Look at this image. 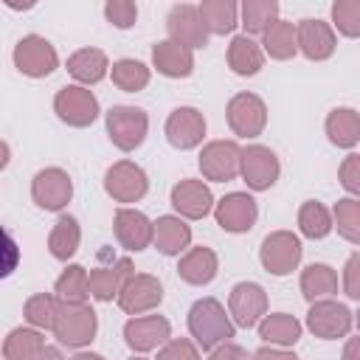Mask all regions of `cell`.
I'll return each instance as SVG.
<instances>
[{
  "label": "cell",
  "mask_w": 360,
  "mask_h": 360,
  "mask_svg": "<svg viewBox=\"0 0 360 360\" xmlns=\"http://www.w3.org/2000/svg\"><path fill=\"white\" fill-rule=\"evenodd\" d=\"M169 338H172V323L163 315H135L124 323V340L138 354L160 349Z\"/></svg>",
  "instance_id": "15"
},
{
  "label": "cell",
  "mask_w": 360,
  "mask_h": 360,
  "mask_svg": "<svg viewBox=\"0 0 360 360\" xmlns=\"http://www.w3.org/2000/svg\"><path fill=\"white\" fill-rule=\"evenodd\" d=\"M104 188L107 194L115 200V202H138L146 188H149V180H146V172L132 163V160H118L107 169L104 174Z\"/></svg>",
  "instance_id": "14"
},
{
  "label": "cell",
  "mask_w": 360,
  "mask_h": 360,
  "mask_svg": "<svg viewBox=\"0 0 360 360\" xmlns=\"http://www.w3.org/2000/svg\"><path fill=\"white\" fill-rule=\"evenodd\" d=\"M166 28H169V39L194 51V48H205L208 42V31L200 20V11L197 6L191 3H180V6H172L169 17H166Z\"/></svg>",
  "instance_id": "17"
},
{
  "label": "cell",
  "mask_w": 360,
  "mask_h": 360,
  "mask_svg": "<svg viewBox=\"0 0 360 360\" xmlns=\"http://www.w3.org/2000/svg\"><path fill=\"white\" fill-rule=\"evenodd\" d=\"M298 228L307 239H323L329 236L332 231V214L323 202L318 200H307L301 208H298Z\"/></svg>",
  "instance_id": "35"
},
{
  "label": "cell",
  "mask_w": 360,
  "mask_h": 360,
  "mask_svg": "<svg viewBox=\"0 0 360 360\" xmlns=\"http://www.w3.org/2000/svg\"><path fill=\"white\" fill-rule=\"evenodd\" d=\"M96 329H98V318L87 301H59L51 332L62 346L82 349L96 338Z\"/></svg>",
  "instance_id": "2"
},
{
  "label": "cell",
  "mask_w": 360,
  "mask_h": 360,
  "mask_svg": "<svg viewBox=\"0 0 360 360\" xmlns=\"http://www.w3.org/2000/svg\"><path fill=\"white\" fill-rule=\"evenodd\" d=\"M332 214V228L338 225V233L357 245L360 242V202L354 197H346V200H338V205L329 211Z\"/></svg>",
  "instance_id": "38"
},
{
  "label": "cell",
  "mask_w": 360,
  "mask_h": 360,
  "mask_svg": "<svg viewBox=\"0 0 360 360\" xmlns=\"http://www.w3.org/2000/svg\"><path fill=\"white\" fill-rule=\"evenodd\" d=\"M53 292L59 301H87L90 290H87V270L82 264H68L65 273L56 278Z\"/></svg>",
  "instance_id": "39"
},
{
  "label": "cell",
  "mask_w": 360,
  "mask_h": 360,
  "mask_svg": "<svg viewBox=\"0 0 360 360\" xmlns=\"http://www.w3.org/2000/svg\"><path fill=\"white\" fill-rule=\"evenodd\" d=\"M239 174L242 180L248 183V188L253 191H264L270 188L278 174H281V166H278V158L270 146H262V143H250L242 149V158H239Z\"/></svg>",
  "instance_id": "8"
},
{
  "label": "cell",
  "mask_w": 360,
  "mask_h": 360,
  "mask_svg": "<svg viewBox=\"0 0 360 360\" xmlns=\"http://www.w3.org/2000/svg\"><path fill=\"white\" fill-rule=\"evenodd\" d=\"M262 65H264V53H262L259 42H253L245 34L231 39V45H228V68L236 76H256L262 70Z\"/></svg>",
  "instance_id": "31"
},
{
  "label": "cell",
  "mask_w": 360,
  "mask_h": 360,
  "mask_svg": "<svg viewBox=\"0 0 360 360\" xmlns=\"http://www.w3.org/2000/svg\"><path fill=\"white\" fill-rule=\"evenodd\" d=\"M132 360H146V357H132Z\"/></svg>",
  "instance_id": "52"
},
{
  "label": "cell",
  "mask_w": 360,
  "mask_h": 360,
  "mask_svg": "<svg viewBox=\"0 0 360 360\" xmlns=\"http://www.w3.org/2000/svg\"><path fill=\"white\" fill-rule=\"evenodd\" d=\"M118 307L127 312V315H143V312H149V309H155L160 301H163V287H160V281L155 278V276H149V273H132L124 284H121V290H118Z\"/></svg>",
  "instance_id": "12"
},
{
  "label": "cell",
  "mask_w": 360,
  "mask_h": 360,
  "mask_svg": "<svg viewBox=\"0 0 360 360\" xmlns=\"http://www.w3.org/2000/svg\"><path fill=\"white\" fill-rule=\"evenodd\" d=\"M152 245L163 256H180L191 245V228L174 214L158 217V222H152Z\"/></svg>",
  "instance_id": "23"
},
{
  "label": "cell",
  "mask_w": 360,
  "mask_h": 360,
  "mask_svg": "<svg viewBox=\"0 0 360 360\" xmlns=\"http://www.w3.org/2000/svg\"><path fill=\"white\" fill-rule=\"evenodd\" d=\"M197 11H200V20L208 34L225 37L239 25V6L231 0H202L197 6Z\"/></svg>",
  "instance_id": "28"
},
{
  "label": "cell",
  "mask_w": 360,
  "mask_h": 360,
  "mask_svg": "<svg viewBox=\"0 0 360 360\" xmlns=\"http://www.w3.org/2000/svg\"><path fill=\"white\" fill-rule=\"evenodd\" d=\"M110 62L104 56V51L98 48H79L76 53L68 56V73L84 87V84H96L107 76Z\"/></svg>",
  "instance_id": "27"
},
{
  "label": "cell",
  "mask_w": 360,
  "mask_h": 360,
  "mask_svg": "<svg viewBox=\"0 0 360 360\" xmlns=\"http://www.w3.org/2000/svg\"><path fill=\"white\" fill-rule=\"evenodd\" d=\"M8 160H11V149H8L6 141H0V172L8 166Z\"/></svg>",
  "instance_id": "50"
},
{
  "label": "cell",
  "mask_w": 360,
  "mask_h": 360,
  "mask_svg": "<svg viewBox=\"0 0 360 360\" xmlns=\"http://www.w3.org/2000/svg\"><path fill=\"white\" fill-rule=\"evenodd\" d=\"M79 242H82V228L76 222V217L70 214H62L53 228H51V236H48V250L53 259L59 262H68L76 250H79Z\"/></svg>",
  "instance_id": "32"
},
{
  "label": "cell",
  "mask_w": 360,
  "mask_h": 360,
  "mask_svg": "<svg viewBox=\"0 0 360 360\" xmlns=\"http://www.w3.org/2000/svg\"><path fill=\"white\" fill-rule=\"evenodd\" d=\"M250 360H298V357L287 349H278V346H262Z\"/></svg>",
  "instance_id": "48"
},
{
  "label": "cell",
  "mask_w": 360,
  "mask_h": 360,
  "mask_svg": "<svg viewBox=\"0 0 360 360\" xmlns=\"http://www.w3.org/2000/svg\"><path fill=\"white\" fill-rule=\"evenodd\" d=\"M132 262L124 256V259H112V264H98L87 273V290L96 301H112L121 290V284L132 276Z\"/></svg>",
  "instance_id": "22"
},
{
  "label": "cell",
  "mask_w": 360,
  "mask_h": 360,
  "mask_svg": "<svg viewBox=\"0 0 360 360\" xmlns=\"http://www.w3.org/2000/svg\"><path fill=\"white\" fill-rule=\"evenodd\" d=\"M205 138V118L194 107H177L166 118V141L174 149H194Z\"/></svg>",
  "instance_id": "19"
},
{
  "label": "cell",
  "mask_w": 360,
  "mask_h": 360,
  "mask_svg": "<svg viewBox=\"0 0 360 360\" xmlns=\"http://www.w3.org/2000/svg\"><path fill=\"white\" fill-rule=\"evenodd\" d=\"M219 270V259L211 248H191L183 253V259L177 262V276L186 281V284H194V287H202L208 281H214Z\"/></svg>",
  "instance_id": "25"
},
{
  "label": "cell",
  "mask_w": 360,
  "mask_h": 360,
  "mask_svg": "<svg viewBox=\"0 0 360 360\" xmlns=\"http://www.w3.org/2000/svg\"><path fill=\"white\" fill-rule=\"evenodd\" d=\"M20 267V245L14 236L0 225V278H8Z\"/></svg>",
  "instance_id": "44"
},
{
  "label": "cell",
  "mask_w": 360,
  "mask_h": 360,
  "mask_svg": "<svg viewBox=\"0 0 360 360\" xmlns=\"http://www.w3.org/2000/svg\"><path fill=\"white\" fill-rule=\"evenodd\" d=\"M352 309L335 298H321L309 304L307 312V329L321 340H338L352 332Z\"/></svg>",
  "instance_id": "4"
},
{
  "label": "cell",
  "mask_w": 360,
  "mask_h": 360,
  "mask_svg": "<svg viewBox=\"0 0 360 360\" xmlns=\"http://www.w3.org/2000/svg\"><path fill=\"white\" fill-rule=\"evenodd\" d=\"M14 68L22 73V76H31V79H42V76H51L56 68H59V56L53 51V45L39 37V34H28L22 37L17 45H14Z\"/></svg>",
  "instance_id": "5"
},
{
  "label": "cell",
  "mask_w": 360,
  "mask_h": 360,
  "mask_svg": "<svg viewBox=\"0 0 360 360\" xmlns=\"http://www.w3.org/2000/svg\"><path fill=\"white\" fill-rule=\"evenodd\" d=\"M332 22L343 37L360 34V0H338L332 6Z\"/></svg>",
  "instance_id": "41"
},
{
  "label": "cell",
  "mask_w": 360,
  "mask_h": 360,
  "mask_svg": "<svg viewBox=\"0 0 360 360\" xmlns=\"http://www.w3.org/2000/svg\"><path fill=\"white\" fill-rule=\"evenodd\" d=\"M259 259L270 276H287L301 262V239L290 231H273L264 236L259 248Z\"/></svg>",
  "instance_id": "6"
},
{
  "label": "cell",
  "mask_w": 360,
  "mask_h": 360,
  "mask_svg": "<svg viewBox=\"0 0 360 360\" xmlns=\"http://www.w3.org/2000/svg\"><path fill=\"white\" fill-rule=\"evenodd\" d=\"M256 326H259V338L270 346H278V349L295 346L301 340V332H304L301 321L295 315H287V312H270Z\"/></svg>",
  "instance_id": "26"
},
{
  "label": "cell",
  "mask_w": 360,
  "mask_h": 360,
  "mask_svg": "<svg viewBox=\"0 0 360 360\" xmlns=\"http://www.w3.org/2000/svg\"><path fill=\"white\" fill-rule=\"evenodd\" d=\"M31 197L42 211H62L73 197V180L65 169L48 166L34 174L31 180Z\"/></svg>",
  "instance_id": "10"
},
{
  "label": "cell",
  "mask_w": 360,
  "mask_h": 360,
  "mask_svg": "<svg viewBox=\"0 0 360 360\" xmlns=\"http://www.w3.org/2000/svg\"><path fill=\"white\" fill-rule=\"evenodd\" d=\"M115 239L121 242L124 250H146L152 245V222L143 211L135 208H118L115 211Z\"/></svg>",
  "instance_id": "21"
},
{
  "label": "cell",
  "mask_w": 360,
  "mask_h": 360,
  "mask_svg": "<svg viewBox=\"0 0 360 360\" xmlns=\"http://www.w3.org/2000/svg\"><path fill=\"white\" fill-rule=\"evenodd\" d=\"M208 360H250V354H248V349H242L239 343L225 340V343H219V346L211 349Z\"/></svg>",
  "instance_id": "47"
},
{
  "label": "cell",
  "mask_w": 360,
  "mask_h": 360,
  "mask_svg": "<svg viewBox=\"0 0 360 360\" xmlns=\"http://www.w3.org/2000/svg\"><path fill=\"white\" fill-rule=\"evenodd\" d=\"M262 53H270V59H290L298 53L295 48V22L290 20H273L262 31Z\"/></svg>",
  "instance_id": "33"
},
{
  "label": "cell",
  "mask_w": 360,
  "mask_h": 360,
  "mask_svg": "<svg viewBox=\"0 0 360 360\" xmlns=\"http://www.w3.org/2000/svg\"><path fill=\"white\" fill-rule=\"evenodd\" d=\"M228 127L239 138H256L267 127V107L256 93H236L228 101Z\"/></svg>",
  "instance_id": "11"
},
{
  "label": "cell",
  "mask_w": 360,
  "mask_h": 360,
  "mask_svg": "<svg viewBox=\"0 0 360 360\" xmlns=\"http://www.w3.org/2000/svg\"><path fill=\"white\" fill-rule=\"evenodd\" d=\"M70 360H104L101 354H93V352H79V354H73Z\"/></svg>",
  "instance_id": "51"
},
{
  "label": "cell",
  "mask_w": 360,
  "mask_h": 360,
  "mask_svg": "<svg viewBox=\"0 0 360 360\" xmlns=\"http://www.w3.org/2000/svg\"><path fill=\"white\" fill-rule=\"evenodd\" d=\"M53 112L68 127H90L98 118V98L82 84H68L53 98Z\"/></svg>",
  "instance_id": "7"
},
{
  "label": "cell",
  "mask_w": 360,
  "mask_h": 360,
  "mask_svg": "<svg viewBox=\"0 0 360 360\" xmlns=\"http://www.w3.org/2000/svg\"><path fill=\"white\" fill-rule=\"evenodd\" d=\"M104 14L115 28H132L138 20V6L132 0H107Z\"/></svg>",
  "instance_id": "42"
},
{
  "label": "cell",
  "mask_w": 360,
  "mask_h": 360,
  "mask_svg": "<svg viewBox=\"0 0 360 360\" xmlns=\"http://www.w3.org/2000/svg\"><path fill=\"white\" fill-rule=\"evenodd\" d=\"M110 76H112V84L121 87L124 93H138L149 84V68L138 59H118L112 62L110 68Z\"/></svg>",
  "instance_id": "37"
},
{
  "label": "cell",
  "mask_w": 360,
  "mask_h": 360,
  "mask_svg": "<svg viewBox=\"0 0 360 360\" xmlns=\"http://www.w3.org/2000/svg\"><path fill=\"white\" fill-rule=\"evenodd\" d=\"M326 135L340 149H354L360 141V115L352 107H335L326 115Z\"/></svg>",
  "instance_id": "29"
},
{
  "label": "cell",
  "mask_w": 360,
  "mask_h": 360,
  "mask_svg": "<svg viewBox=\"0 0 360 360\" xmlns=\"http://www.w3.org/2000/svg\"><path fill=\"white\" fill-rule=\"evenodd\" d=\"M56 307H59V298L51 295V292H37L25 301V321L34 326V329H53V318H56Z\"/></svg>",
  "instance_id": "40"
},
{
  "label": "cell",
  "mask_w": 360,
  "mask_h": 360,
  "mask_svg": "<svg viewBox=\"0 0 360 360\" xmlns=\"http://www.w3.org/2000/svg\"><path fill=\"white\" fill-rule=\"evenodd\" d=\"M45 352V338L34 326H17L8 332L3 343V357L6 360H39Z\"/></svg>",
  "instance_id": "30"
},
{
  "label": "cell",
  "mask_w": 360,
  "mask_h": 360,
  "mask_svg": "<svg viewBox=\"0 0 360 360\" xmlns=\"http://www.w3.org/2000/svg\"><path fill=\"white\" fill-rule=\"evenodd\" d=\"M343 360H357V338H349V343L343 349Z\"/></svg>",
  "instance_id": "49"
},
{
  "label": "cell",
  "mask_w": 360,
  "mask_h": 360,
  "mask_svg": "<svg viewBox=\"0 0 360 360\" xmlns=\"http://www.w3.org/2000/svg\"><path fill=\"white\" fill-rule=\"evenodd\" d=\"M172 205H174L180 219H202V217L211 214L214 197H211V188L202 180L186 177L172 188Z\"/></svg>",
  "instance_id": "20"
},
{
  "label": "cell",
  "mask_w": 360,
  "mask_h": 360,
  "mask_svg": "<svg viewBox=\"0 0 360 360\" xmlns=\"http://www.w3.org/2000/svg\"><path fill=\"white\" fill-rule=\"evenodd\" d=\"M239 158H242V149L236 141H211L200 152V172L205 180L228 183L239 177Z\"/></svg>",
  "instance_id": "13"
},
{
  "label": "cell",
  "mask_w": 360,
  "mask_h": 360,
  "mask_svg": "<svg viewBox=\"0 0 360 360\" xmlns=\"http://www.w3.org/2000/svg\"><path fill=\"white\" fill-rule=\"evenodd\" d=\"M239 14H242V28H245V37L248 34H262L273 20H278V3L276 0H245L239 6Z\"/></svg>",
  "instance_id": "36"
},
{
  "label": "cell",
  "mask_w": 360,
  "mask_h": 360,
  "mask_svg": "<svg viewBox=\"0 0 360 360\" xmlns=\"http://www.w3.org/2000/svg\"><path fill=\"white\" fill-rule=\"evenodd\" d=\"M158 360H200V349L188 338H169L158 349Z\"/></svg>",
  "instance_id": "43"
},
{
  "label": "cell",
  "mask_w": 360,
  "mask_h": 360,
  "mask_svg": "<svg viewBox=\"0 0 360 360\" xmlns=\"http://www.w3.org/2000/svg\"><path fill=\"white\" fill-rule=\"evenodd\" d=\"M228 315H231L233 326H242V329L256 326L267 315V292H264V287L256 284V281L233 284V290L228 295Z\"/></svg>",
  "instance_id": "9"
},
{
  "label": "cell",
  "mask_w": 360,
  "mask_h": 360,
  "mask_svg": "<svg viewBox=\"0 0 360 360\" xmlns=\"http://www.w3.org/2000/svg\"><path fill=\"white\" fill-rule=\"evenodd\" d=\"M149 132V115L141 107L115 104L107 110V135L121 152H132L143 143Z\"/></svg>",
  "instance_id": "3"
},
{
  "label": "cell",
  "mask_w": 360,
  "mask_h": 360,
  "mask_svg": "<svg viewBox=\"0 0 360 360\" xmlns=\"http://www.w3.org/2000/svg\"><path fill=\"white\" fill-rule=\"evenodd\" d=\"M295 48H298L307 59L323 62V59H329V56L335 53L338 39H335V31H332L329 22L307 17V20L295 22Z\"/></svg>",
  "instance_id": "18"
},
{
  "label": "cell",
  "mask_w": 360,
  "mask_h": 360,
  "mask_svg": "<svg viewBox=\"0 0 360 360\" xmlns=\"http://www.w3.org/2000/svg\"><path fill=\"white\" fill-rule=\"evenodd\" d=\"M301 292L309 304L321 301V298H332L338 292V273L329 264H321V262L304 267L301 270Z\"/></svg>",
  "instance_id": "34"
},
{
  "label": "cell",
  "mask_w": 360,
  "mask_h": 360,
  "mask_svg": "<svg viewBox=\"0 0 360 360\" xmlns=\"http://www.w3.org/2000/svg\"><path fill=\"white\" fill-rule=\"evenodd\" d=\"M340 186L349 191V194H360V155L349 152L346 160L340 163Z\"/></svg>",
  "instance_id": "45"
},
{
  "label": "cell",
  "mask_w": 360,
  "mask_h": 360,
  "mask_svg": "<svg viewBox=\"0 0 360 360\" xmlns=\"http://www.w3.org/2000/svg\"><path fill=\"white\" fill-rule=\"evenodd\" d=\"M214 217H217V225L228 233H245L256 225V217H259V208H256V200L245 191H231L225 194L217 205H214Z\"/></svg>",
  "instance_id": "16"
},
{
  "label": "cell",
  "mask_w": 360,
  "mask_h": 360,
  "mask_svg": "<svg viewBox=\"0 0 360 360\" xmlns=\"http://www.w3.org/2000/svg\"><path fill=\"white\" fill-rule=\"evenodd\" d=\"M343 292L357 301L360 298V253H352L343 267Z\"/></svg>",
  "instance_id": "46"
},
{
  "label": "cell",
  "mask_w": 360,
  "mask_h": 360,
  "mask_svg": "<svg viewBox=\"0 0 360 360\" xmlns=\"http://www.w3.org/2000/svg\"><path fill=\"white\" fill-rule=\"evenodd\" d=\"M152 65L158 68V73H163L169 79H186L194 70V51H188L172 39H163V42H155V48H152Z\"/></svg>",
  "instance_id": "24"
},
{
  "label": "cell",
  "mask_w": 360,
  "mask_h": 360,
  "mask_svg": "<svg viewBox=\"0 0 360 360\" xmlns=\"http://www.w3.org/2000/svg\"><path fill=\"white\" fill-rule=\"evenodd\" d=\"M188 332L194 338V346L202 352H211L214 346L231 340L236 335V326L231 321V315L225 312V307L217 298H200L191 304L188 309Z\"/></svg>",
  "instance_id": "1"
}]
</instances>
